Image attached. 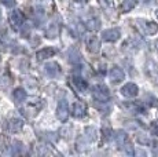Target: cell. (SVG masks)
<instances>
[{
  "label": "cell",
  "instance_id": "cell-30",
  "mask_svg": "<svg viewBox=\"0 0 158 157\" xmlns=\"http://www.w3.org/2000/svg\"><path fill=\"white\" fill-rule=\"evenodd\" d=\"M76 2H78V3H87L88 0H76Z\"/></svg>",
  "mask_w": 158,
  "mask_h": 157
},
{
  "label": "cell",
  "instance_id": "cell-1",
  "mask_svg": "<svg viewBox=\"0 0 158 157\" xmlns=\"http://www.w3.org/2000/svg\"><path fill=\"white\" fill-rule=\"evenodd\" d=\"M138 23V29L140 31L143 35L146 36H153L158 32V25L156 22H151V21H146V19H138L136 21Z\"/></svg>",
  "mask_w": 158,
  "mask_h": 157
},
{
  "label": "cell",
  "instance_id": "cell-32",
  "mask_svg": "<svg viewBox=\"0 0 158 157\" xmlns=\"http://www.w3.org/2000/svg\"><path fill=\"white\" fill-rule=\"evenodd\" d=\"M156 14H157V17H158V10H157V13H156Z\"/></svg>",
  "mask_w": 158,
  "mask_h": 157
},
{
  "label": "cell",
  "instance_id": "cell-9",
  "mask_svg": "<svg viewBox=\"0 0 158 157\" xmlns=\"http://www.w3.org/2000/svg\"><path fill=\"white\" fill-rule=\"evenodd\" d=\"M10 22L11 25H13L14 29H19L21 26L23 25V15L21 11L18 10H14L13 13L10 14Z\"/></svg>",
  "mask_w": 158,
  "mask_h": 157
},
{
  "label": "cell",
  "instance_id": "cell-26",
  "mask_svg": "<svg viewBox=\"0 0 158 157\" xmlns=\"http://www.w3.org/2000/svg\"><path fill=\"white\" fill-rule=\"evenodd\" d=\"M0 2H2L4 6H7V7H13L15 4V0H0Z\"/></svg>",
  "mask_w": 158,
  "mask_h": 157
},
{
  "label": "cell",
  "instance_id": "cell-21",
  "mask_svg": "<svg viewBox=\"0 0 158 157\" xmlns=\"http://www.w3.org/2000/svg\"><path fill=\"white\" fill-rule=\"evenodd\" d=\"M136 6V0H124L123 2V11L124 13H128V11H131L133 7Z\"/></svg>",
  "mask_w": 158,
  "mask_h": 157
},
{
  "label": "cell",
  "instance_id": "cell-13",
  "mask_svg": "<svg viewBox=\"0 0 158 157\" xmlns=\"http://www.w3.org/2000/svg\"><path fill=\"white\" fill-rule=\"evenodd\" d=\"M87 47H88L89 53L95 54V53H98L99 48H101V41H99V39L96 37V36H91L87 40Z\"/></svg>",
  "mask_w": 158,
  "mask_h": 157
},
{
  "label": "cell",
  "instance_id": "cell-14",
  "mask_svg": "<svg viewBox=\"0 0 158 157\" xmlns=\"http://www.w3.org/2000/svg\"><path fill=\"white\" fill-rule=\"evenodd\" d=\"M114 142L117 145V147H123L124 145L128 142V137H127V132L123 129H118L114 134Z\"/></svg>",
  "mask_w": 158,
  "mask_h": 157
},
{
  "label": "cell",
  "instance_id": "cell-6",
  "mask_svg": "<svg viewBox=\"0 0 158 157\" xmlns=\"http://www.w3.org/2000/svg\"><path fill=\"white\" fill-rule=\"evenodd\" d=\"M109 77H110L111 83L118 84V83H121V81L125 78V73H124V70L121 68H118V66H113V68L110 69Z\"/></svg>",
  "mask_w": 158,
  "mask_h": 157
},
{
  "label": "cell",
  "instance_id": "cell-11",
  "mask_svg": "<svg viewBox=\"0 0 158 157\" xmlns=\"http://www.w3.org/2000/svg\"><path fill=\"white\" fill-rule=\"evenodd\" d=\"M73 116L76 117V119H83V117L87 116V106L85 104H83V102H76L74 105H73Z\"/></svg>",
  "mask_w": 158,
  "mask_h": 157
},
{
  "label": "cell",
  "instance_id": "cell-29",
  "mask_svg": "<svg viewBox=\"0 0 158 157\" xmlns=\"http://www.w3.org/2000/svg\"><path fill=\"white\" fill-rule=\"evenodd\" d=\"M153 153L156 156H158V142H154V146H153Z\"/></svg>",
  "mask_w": 158,
  "mask_h": 157
},
{
  "label": "cell",
  "instance_id": "cell-31",
  "mask_svg": "<svg viewBox=\"0 0 158 157\" xmlns=\"http://www.w3.org/2000/svg\"><path fill=\"white\" fill-rule=\"evenodd\" d=\"M156 48H157V51H158V40L156 41Z\"/></svg>",
  "mask_w": 158,
  "mask_h": 157
},
{
  "label": "cell",
  "instance_id": "cell-23",
  "mask_svg": "<svg viewBox=\"0 0 158 157\" xmlns=\"http://www.w3.org/2000/svg\"><path fill=\"white\" fill-rule=\"evenodd\" d=\"M80 58H81V55H80V53H78L77 50H74V55H73V53H72V50L69 51V62H73V63H77L78 61H80Z\"/></svg>",
  "mask_w": 158,
  "mask_h": 157
},
{
  "label": "cell",
  "instance_id": "cell-28",
  "mask_svg": "<svg viewBox=\"0 0 158 157\" xmlns=\"http://www.w3.org/2000/svg\"><path fill=\"white\" fill-rule=\"evenodd\" d=\"M138 142L139 143H151L150 139H144V138H142V137H138Z\"/></svg>",
  "mask_w": 158,
  "mask_h": 157
},
{
  "label": "cell",
  "instance_id": "cell-27",
  "mask_svg": "<svg viewBox=\"0 0 158 157\" xmlns=\"http://www.w3.org/2000/svg\"><path fill=\"white\" fill-rule=\"evenodd\" d=\"M29 32H30V28H29V26H26V28H23V29H22V35H23V37H28Z\"/></svg>",
  "mask_w": 158,
  "mask_h": 157
},
{
  "label": "cell",
  "instance_id": "cell-10",
  "mask_svg": "<svg viewBox=\"0 0 158 157\" xmlns=\"http://www.w3.org/2000/svg\"><path fill=\"white\" fill-rule=\"evenodd\" d=\"M72 84L74 86V88L77 90L78 92H81V94H84V92L87 91V88H88L87 80H84L83 77H78V76H73L72 77Z\"/></svg>",
  "mask_w": 158,
  "mask_h": 157
},
{
  "label": "cell",
  "instance_id": "cell-2",
  "mask_svg": "<svg viewBox=\"0 0 158 157\" xmlns=\"http://www.w3.org/2000/svg\"><path fill=\"white\" fill-rule=\"evenodd\" d=\"M144 72L151 83L158 86V63L153 59H147L144 63Z\"/></svg>",
  "mask_w": 158,
  "mask_h": 157
},
{
  "label": "cell",
  "instance_id": "cell-17",
  "mask_svg": "<svg viewBox=\"0 0 158 157\" xmlns=\"http://www.w3.org/2000/svg\"><path fill=\"white\" fill-rule=\"evenodd\" d=\"M45 36L48 39H55L56 36H59V25L58 23H51L48 26V29L45 31Z\"/></svg>",
  "mask_w": 158,
  "mask_h": 157
},
{
  "label": "cell",
  "instance_id": "cell-4",
  "mask_svg": "<svg viewBox=\"0 0 158 157\" xmlns=\"http://www.w3.org/2000/svg\"><path fill=\"white\" fill-rule=\"evenodd\" d=\"M121 37V31L118 28H111V29H106L102 32V39L107 43H114L118 39Z\"/></svg>",
  "mask_w": 158,
  "mask_h": 157
},
{
  "label": "cell",
  "instance_id": "cell-16",
  "mask_svg": "<svg viewBox=\"0 0 158 157\" xmlns=\"http://www.w3.org/2000/svg\"><path fill=\"white\" fill-rule=\"evenodd\" d=\"M96 137H98V132H96L95 127H87L85 131H84V138L88 142H95Z\"/></svg>",
  "mask_w": 158,
  "mask_h": 157
},
{
  "label": "cell",
  "instance_id": "cell-19",
  "mask_svg": "<svg viewBox=\"0 0 158 157\" xmlns=\"http://www.w3.org/2000/svg\"><path fill=\"white\" fill-rule=\"evenodd\" d=\"M22 127H23V123H22V120H19V119H13L10 121V124H8V128L13 132H18Z\"/></svg>",
  "mask_w": 158,
  "mask_h": 157
},
{
  "label": "cell",
  "instance_id": "cell-20",
  "mask_svg": "<svg viewBox=\"0 0 158 157\" xmlns=\"http://www.w3.org/2000/svg\"><path fill=\"white\" fill-rule=\"evenodd\" d=\"M85 25L89 31H99V28H101V21H99L98 18H91V19L87 21Z\"/></svg>",
  "mask_w": 158,
  "mask_h": 157
},
{
  "label": "cell",
  "instance_id": "cell-18",
  "mask_svg": "<svg viewBox=\"0 0 158 157\" xmlns=\"http://www.w3.org/2000/svg\"><path fill=\"white\" fill-rule=\"evenodd\" d=\"M123 106L125 109H128L133 113H144V109L142 108L140 104H135V102H128V104H123Z\"/></svg>",
  "mask_w": 158,
  "mask_h": 157
},
{
  "label": "cell",
  "instance_id": "cell-24",
  "mask_svg": "<svg viewBox=\"0 0 158 157\" xmlns=\"http://www.w3.org/2000/svg\"><path fill=\"white\" fill-rule=\"evenodd\" d=\"M151 132H153V135L158 137V121L153 123V125H151Z\"/></svg>",
  "mask_w": 158,
  "mask_h": 157
},
{
  "label": "cell",
  "instance_id": "cell-3",
  "mask_svg": "<svg viewBox=\"0 0 158 157\" xmlns=\"http://www.w3.org/2000/svg\"><path fill=\"white\" fill-rule=\"evenodd\" d=\"M92 95L96 101H109V98H110V91H109V88L106 86L99 84V86L94 87Z\"/></svg>",
  "mask_w": 158,
  "mask_h": 157
},
{
  "label": "cell",
  "instance_id": "cell-22",
  "mask_svg": "<svg viewBox=\"0 0 158 157\" xmlns=\"http://www.w3.org/2000/svg\"><path fill=\"white\" fill-rule=\"evenodd\" d=\"M99 3H101V7L105 11L113 10V8H114V2H113V0H99Z\"/></svg>",
  "mask_w": 158,
  "mask_h": 157
},
{
  "label": "cell",
  "instance_id": "cell-25",
  "mask_svg": "<svg viewBox=\"0 0 158 157\" xmlns=\"http://www.w3.org/2000/svg\"><path fill=\"white\" fill-rule=\"evenodd\" d=\"M21 149H22V143L21 142H15V150H13V153L17 155V153L21 152Z\"/></svg>",
  "mask_w": 158,
  "mask_h": 157
},
{
  "label": "cell",
  "instance_id": "cell-5",
  "mask_svg": "<svg viewBox=\"0 0 158 157\" xmlns=\"http://www.w3.org/2000/svg\"><path fill=\"white\" fill-rule=\"evenodd\" d=\"M56 117L60 120L62 123L68 121L69 119V105L66 101H59L56 106Z\"/></svg>",
  "mask_w": 158,
  "mask_h": 157
},
{
  "label": "cell",
  "instance_id": "cell-7",
  "mask_svg": "<svg viewBox=\"0 0 158 157\" xmlns=\"http://www.w3.org/2000/svg\"><path fill=\"white\" fill-rule=\"evenodd\" d=\"M44 72L48 77L55 78L60 74V66L58 65L56 62H48L47 65L44 66Z\"/></svg>",
  "mask_w": 158,
  "mask_h": 157
},
{
  "label": "cell",
  "instance_id": "cell-8",
  "mask_svg": "<svg viewBox=\"0 0 158 157\" xmlns=\"http://www.w3.org/2000/svg\"><path fill=\"white\" fill-rule=\"evenodd\" d=\"M121 94H123L124 96H127V98H135V96L139 94V88H138L136 84L128 83L121 88Z\"/></svg>",
  "mask_w": 158,
  "mask_h": 157
},
{
  "label": "cell",
  "instance_id": "cell-12",
  "mask_svg": "<svg viewBox=\"0 0 158 157\" xmlns=\"http://www.w3.org/2000/svg\"><path fill=\"white\" fill-rule=\"evenodd\" d=\"M55 54H56V48H54V47H45V48H41L40 51H37L36 57H37L39 61H44V59L54 57Z\"/></svg>",
  "mask_w": 158,
  "mask_h": 157
},
{
  "label": "cell",
  "instance_id": "cell-15",
  "mask_svg": "<svg viewBox=\"0 0 158 157\" xmlns=\"http://www.w3.org/2000/svg\"><path fill=\"white\" fill-rule=\"evenodd\" d=\"M26 96L28 95H26V91L23 88H15L14 92H13V98L17 104H22V102L26 99Z\"/></svg>",
  "mask_w": 158,
  "mask_h": 157
}]
</instances>
